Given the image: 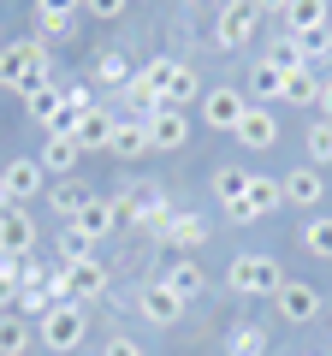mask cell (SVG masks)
Segmentation results:
<instances>
[{
	"label": "cell",
	"mask_w": 332,
	"mask_h": 356,
	"mask_svg": "<svg viewBox=\"0 0 332 356\" xmlns=\"http://www.w3.org/2000/svg\"><path fill=\"white\" fill-rule=\"evenodd\" d=\"M113 125H119V119H113V107H90V113H83V119H77V149H83V154H107V143H113Z\"/></svg>",
	"instance_id": "17"
},
{
	"label": "cell",
	"mask_w": 332,
	"mask_h": 356,
	"mask_svg": "<svg viewBox=\"0 0 332 356\" xmlns=\"http://www.w3.org/2000/svg\"><path fill=\"white\" fill-rule=\"evenodd\" d=\"M256 30H261V6H256V0H226L219 18H214V42H219V48H249Z\"/></svg>",
	"instance_id": "4"
},
{
	"label": "cell",
	"mask_w": 332,
	"mask_h": 356,
	"mask_svg": "<svg viewBox=\"0 0 332 356\" xmlns=\"http://www.w3.org/2000/svg\"><path fill=\"white\" fill-rule=\"evenodd\" d=\"M18 309V273H13V255H0V315Z\"/></svg>",
	"instance_id": "37"
},
{
	"label": "cell",
	"mask_w": 332,
	"mask_h": 356,
	"mask_svg": "<svg viewBox=\"0 0 332 356\" xmlns=\"http://www.w3.org/2000/svg\"><path fill=\"white\" fill-rule=\"evenodd\" d=\"M90 196H95V191H83L77 178H60V184H53V191H48V208H53V214L65 220V226H72V220L83 214V202H90Z\"/></svg>",
	"instance_id": "27"
},
{
	"label": "cell",
	"mask_w": 332,
	"mask_h": 356,
	"mask_svg": "<svg viewBox=\"0 0 332 356\" xmlns=\"http://www.w3.org/2000/svg\"><path fill=\"white\" fill-rule=\"evenodd\" d=\"M72 226L83 232V238H95V243H101L107 232L119 226V202H107V196H90V202H83V214H77Z\"/></svg>",
	"instance_id": "20"
},
{
	"label": "cell",
	"mask_w": 332,
	"mask_h": 356,
	"mask_svg": "<svg viewBox=\"0 0 332 356\" xmlns=\"http://www.w3.org/2000/svg\"><path fill=\"white\" fill-rule=\"evenodd\" d=\"M53 54H48V42H6L0 48V89H18V95H30V89H42V83H53Z\"/></svg>",
	"instance_id": "1"
},
{
	"label": "cell",
	"mask_w": 332,
	"mask_h": 356,
	"mask_svg": "<svg viewBox=\"0 0 332 356\" xmlns=\"http://www.w3.org/2000/svg\"><path fill=\"white\" fill-rule=\"evenodd\" d=\"M160 280L172 285V297H179L184 309H190L196 297L208 291V273H202V261H190V255H184V261H172V267H166V273H160Z\"/></svg>",
	"instance_id": "18"
},
{
	"label": "cell",
	"mask_w": 332,
	"mask_h": 356,
	"mask_svg": "<svg viewBox=\"0 0 332 356\" xmlns=\"http://www.w3.org/2000/svg\"><path fill=\"white\" fill-rule=\"evenodd\" d=\"M196 95H202V77H196L190 60H179L172 77H166V107H184V102H196Z\"/></svg>",
	"instance_id": "29"
},
{
	"label": "cell",
	"mask_w": 332,
	"mask_h": 356,
	"mask_svg": "<svg viewBox=\"0 0 332 356\" xmlns=\"http://www.w3.org/2000/svg\"><path fill=\"white\" fill-rule=\"evenodd\" d=\"M279 89H285V72L273 60L249 65V102H256V107H273V102H279Z\"/></svg>",
	"instance_id": "24"
},
{
	"label": "cell",
	"mask_w": 332,
	"mask_h": 356,
	"mask_svg": "<svg viewBox=\"0 0 332 356\" xmlns=\"http://www.w3.org/2000/svg\"><path fill=\"white\" fill-rule=\"evenodd\" d=\"M107 154H119V161H137V154H149V119H119L113 125V143H107Z\"/></svg>",
	"instance_id": "19"
},
{
	"label": "cell",
	"mask_w": 332,
	"mask_h": 356,
	"mask_svg": "<svg viewBox=\"0 0 332 356\" xmlns=\"http://www.w3.org/2000/svg\"><path fill=\"white\" fill-rule=\"evenodd\" d=\"M0 255H36V214L30 208H0Z\"/></svg>",
	"instance_id": "10"
},
{
	"label": "cell",
	"mask_w": 332,
	"mask_h": 356,
	"mask_svg": "<svg viewBox=\"0 0 332 356\" xmlns=\"http://www.w3.org/2000/svg\"><path fill=\"white\" fill-rule=\"evenodd\" d=\"M231 137H238V149H249V154L273 149V143H279V113H273V107H256V102H249V113L238 119V131H231Z\"/></svg>",
	"instance_id": "11"
},
{
	"label": "cell",
	"mask_w": 332,
	"mask_h": 356,
	"mask_svg": "<svg viewBox=\"0 0 332 356\" xmlns=\"http://www.w3.org/2000/svg\"><path fill=\"white\" fill-rule=\"evenodd\" d=\"M36 161H42V172L72 178V172H77V161H83V149H77V137H48V149H42Z\"/></svg>",
	"instance_id": "22"
},
{
	"label": "cell",
	"mask_w": 332,
	"mask_h": 356,
	"mask_svg": "<svg viewBox=\"0 0 332 356\" xmlns=\"http://www.w3.org/2000/svg\"><path fill=\"white\" fill-rule=\"evenodd\" d=\"M125 6H131V0H90L83 13H95L101 24H113V18H125Z\"/></svg>",
	"instance_id": "39"
},
{
	"label": "cell",
	"mask_w": 332,
	"mask_h": 356,
	"mask_svg": "<svg viewBox=\"0 0 332 356\" xmlns=\"http://www.w3.org/2000/svg\"><path fill=\"white\" fill-rule=\"evenodd\" d=\"M24 107H30L36 125H48V119L65 107V89H60V83H42V89H30V95H24Z\"/></svg>",
	"instance_id": "32"
},
{
	"label": "cell",
	"mask_w": 332,
	"mask_h": 356,
	"mask_svg": "<svg viewBox=\"0 0 332 356\" xmlns=\"http://www.w3.org/2000/svg\"><path fill=\"white\" fill-rule=\"evenodd\" d=\"M303 149H308V166H332V119H315L308 125Z\"/></svg>",
	"instance_id": "34"
},
{
	"label": "cell",
	"mask_w": 332,
	"mask_h": 356,
	"mask_svg": "<svg viewBox=\"0 0 332 356\" xmlns=\"http://www.w3.org/2000/svg\"><path fill=\"white\" fill-rule=\"evenodd\" d=\"M101 356H142V344L119 332V339H107V344H101Z\"/></svg>",
	"instance_id": "41"
},
{
	"label": "cell",
	"mask_w": 332,
	"mask_h": 356,
	"mask_svg": "<svg viewBox=\"0 0 332 356\" xmlns=\"http://www.w3.org/2000/svg\"><path fill=\"white\" fill-rule=\"evenodd\" d=\"M273 303H279V315L291 321V327H308V321L320 315V291L308 280H285L279 291H273Z\"/></svg>",
	"instance_id": "13"
},
{
	"label": "cell",
	"mask_w": 332,
	"mask_h": 356,
	"mask_svg": "<svg viewBox=\"0 0 332 356\" xmlns=\"http://www.w3.org/2000/svg\"><path fill=\"white\" fill-rule=\"evenodd\" d=\"M285 208V191H279V178H267V172H256L249 178V191H243V202L238 208H226L238 226H256V220H267V214H279Z\"/></svg>",
	"instance_id": "8"
},
{
	"label": "cell",
	"mask_w": 332,
	"mask_h": 356,
	"mask_svg": "<svg viewBox=\"0 0 332 356\" xmlns=\"http://www.w3.org/2000/svg\"><path fill=\"white\" fill-rule=\"evenodd\" d=\"M90 77H95L101 89H125L137 72H131V60H125L119 48H101V54H95V65H90Z\"/></svg>",
	"instance_id": "26"
},
{
	"label": "cell",
	"mask_w": 332,
	"mask_h": 356,
	"mask_svg": "<svg viewBox=\"0 0 332 356\" xmlns=\"http://www.w3.org/2000/svg\"><path fill=\"white\" fill-rule=\"evenodd\" d=\"M279 191H285V208H315V202H326V178H320V166L303 161L279 178Z\"/></svg>",
	"instance_id": "14"
},
{
	"label": "cell",
	"mask_w": 332,
	"mask_h": 356,
	"mask_svg": "<svg viewBox=\"0 0 332 356\" xmlns=\"http://www.w3.org/2000/svg\"><path fill=\"white\" fill-rule=\"evenodd\" d=\"M291 54H297L303 65L326 60V54H332V24H320V30H303V36H291Z\"/></svg>",
	"instance_id": "31"
},
{
	"label": "cell",
	"mask_w": 332,
	"mask_h": 356,
	"mask_svg": "<svg viewBox=\"0 0 332 356\" xmlns=\"http://www.w3.org/2000/svg\"><path fill=\"white\" fill-rule=\"evenodd\" d=\"M249 113V95L243 89H231V83H214V89H202V125L208 131H238V119Z\"/></svg>",
	"instance_id": "5"
},
{
	"label": "cell",
	"mask_w": 332,
	"mask_h": 356,
	"mask_svg": "<svg viewBox=\"0 0 332 356\" xmlns=\"http://www.w3.org/2000/svg\"><path fill=\"white\" fill-rule=\"evenodd\" d=\"M303 250L320 255V261H332V220H326V214H315V220L303 226Z\"/></svg>",
	"instance_id": "35"
},
{
	"label": "cell",
	"mask_w": 332,
	"mask_h": 356,
	"mask_svg": "<svg viewBox=\"0 0 332 356\" xmlns=\"http://www.w3.org/2000/svg\"><path fill=\"white\" fill-rule=\"evenodd\" d=\"M0 184H6V202H13V208H24V202H36V196L48 191V172H42V161H36V154H18V161H6V166H0Z\"/></svg>",
	"instance_id": "7"
},
{
	"label": "cell",
	"mask_w": 332,
	"mask_h": 356,
	"mask_svg": "<svg viewBox=\"0 0 332 356\" xmlns=\"http://www.w3.org/2000/svg\"><path fill=\"white\" fill-rule=\"evenodd\" d=\"M226 285H231V297H273L285 285V267L273 261V255L249 250V255H238V261L226 267Z\"/></svg>",
	"instance_id": "2"
},
{
	"label": "cell",
	"mask_w": 332,
	"mask_h": 356,
	"mask_svg": "<svg viewBox=\"0 0 332 356\" xmlns=\"http://www.w3.org/2000/svg\"><path fill=\"white\" fill-rule=\"evenodd\" d=\"M60 280H65V291H72V303H90V297L107 291V267L95 261V255H83V261H65L60 267Z\"/></svg>",
	"instance_id": "15"
},
{
	"label": "cell",
	"mask_w": 332,
	"mask_h": 356,
	"mask_svg": "<svg viewBox=\"0 0 332 356\" xmlns=\"http://www.w3.org/2000/svg\"><path fill=\"white\" fill-rule=\"evenodd\" d=\"M261 13H285V6H291V0H256Z\"/></svg>",
	"instance_id": "43"
},
{
	"label": "cell",
	"mask_w": 332,
	"mask_h": 356,
	"mask_svg": "<svg viewBox=\"0 0 332 356\" xmlns=\"http://www.w3.org/2000/svg\"><path fill=\"white\" fill-rule=\"evenodd\" d=\"M77 36V13L65 0H36V42H72Z\"/></svg>",
	"instance_id": "16"
},
{
	"label": "cell",
	"mask_w": 332,
	"mask_h": 356,
	"mask_svg": "<svg viewBox=\"0 0 332 356\" xmlns=\"http://www.w3.org/2000/svg\"><path fill=\"white\" fill-rule=\"evenodd\" d=\"M77 119H83V113H72V107H60V113L48 119V137H77Z\"/></svg>",
	"instance_id": "38"
},
{
	"label": "cell",
	"mask_w": 332,
	"mask_h": 356,
	"mask_svg": "<svg viewBox=\"0 0 332 356\" xmlns=\"http://www.w3.org/2000/svg\"><path fill=\"white\" fill-rule=\"evenodd\" d=\"M249 178H256L249 166H214V196H219L226 208H238L243 191H249Z\"/></svg>",
	"instance_id": "30"
},
{
	"label": "cell",
	"mask_w": 332,
	"mask_h": 356,
	"mask_svg": "<svg viewBox=\"0 0 332 356\" xmlns=\"http://www.w3.org/2000/svg\"><path fill=\"white\" fill-rule=\"evenodd\" d=\"M30 344H36V327H30L18 309H13V315H0V356H24Z\"/></svg>",
	"instance_id": "28"
},
{
	"label": "cell",
	"mask_w": 332,
	"mask_h": 356,
	"mask_svg": "<svg viewBox=\"0 0 332 356\" xmlns=\"http://www.w3.org/2000/svg\"><path fill=\"white\" fill-rule=\"evenodd\" d=\"M137 315L149 321V327H179L184 303L172 297V285H166V280H154V285H142V291H137Z\"/></svg>",
	"instance_id": "12"
},
{
	"label": "cell",
	"mask_w": 332,
	"mask_h": 356,
	"mask_svg": "<svg viewBox=\"0 0 332 356\" xmlns=\"http://www.w3.org/2000/svg\"><path fill=\"white\" fill-rule=\"evenodd\" d=\"M160 238L172 243V250H196V243H208V220L202 214H172L160 226Z\"/></svg>",
	"instance_id": "25"
},
{
	"label": "cell",
	"mask_w": 332,
	"mask_h": 356,
	"mask_svg": "<svg viewBox=\"0 0 332 356\" xmlns=\"http://www.w3.org/2000/svg\"><path fill=\"white\" fill-rule=\"evenodd\" d=\"M119 220H137V226H154V232H160L166 220H172L166 191H160V184H131V191H119Z\"/></svg>",
	"instance_id": "6"
},
{
	"label": "cell",
	"mask_w": 332,
	"mask_h": 356,
	"mask_svg": "<svg viewBox=\"0 0 332 356\" xmlns=\"http://www.w3.org/2000/svg\"><path fill=\"white\" fill-rule=\"evenodd\" d=\"M226 356H267V327H231Z\"/></svg>",
	"instance_id": "33"
},
{
	"label": "cell",
	"mask_w": 332,
	"mask_h": 356,
	"mask_svg": "<svg viewBox=\"0 0 332 356\" xmlns=\"http://www.w3.org/2000/svg\"><path fill=\"white\" fill-rule=\"evenodd\" d=\"M0 208H13V202H6V184H0Z\"/></svg>",
	"instance_id": "45"
},
{
	"label": "cell",
	"mask_w": 332,
	"mask_h": 356,
	"mask_svg": "<svg viewBox=\"0 0 332 356\" xmlns=\"http://www.w3.org/2000/svg\"><path fill=\"white\" fill-rule=\"evenodd\" d=\"M83 332H90V309L83 303H53L48 315L36 321V344H48V350H77L83 344Z\"/></svg>",
	"instance_id": "3"
},
{
	"label": "cell",
	"mask_w": 332,
	"mask_h": 356,
	"mask_svg": "<svg viewBox=\"0 0 332 356\" xmlns=\"http://www.w3.org/2000/svg\"><path fill=\"white\" fill-rule=\"evenodd\" d=\"M65 107H72V113H90V107H95V89L90 83H72V89H65Z\"/></svg>",
	"instance_id": "40"
},
{
	"label": "cell",
	"mask_w": 332,
	"mask_h": 356,
	"mask_svg": "<svg viewBox=\"0 0 332 356\" xmlns=\"http://www.w3.org/2000/svg\"><path fill=\"white\" fill-rule=\"evenodd\" d=\"M315 107H320V119H332V77L320 83V102H315Z\"/></svg>",
	"instance_id": "42"
},
{
	"label": "cell",
	"mask_w": 332,
	"mask_h": 356,
	"mask_svg": "<svg viewBox=\"0 0 332 356\" xmlns=\"http://www.w3.org/2000/svg\"><path fill=\"white\" fill-rule=\"evenodd\" d=\"M65 6H72V13H83V6H90V0H65Z\"/></svg>",
	"instance_id": "44"
},
{
	"label": "cell",
	"mask_w": 332,
	"mask_h": 356,
	"mask_svg": "<svg viewBox=\"0 0 332 356\" xmlns=\"http://www.w3.org/2000/svg\"><path fill=\"white\" fill-rule=\"evenodd\" d=\"M332 24V0H291L285 6V36H303V30Z\"/></svg>",
	"instance_id": "21"
},
{
	"label": "cell",
	"mask_w": 332,
	"mask_h": 356,
	"mask_svg": "<svg viewBox=\"0 0 332 356\" xmlns=\"http://www.w3.org/2000/svg\"><path fill=\"white\" fill-rule=\"evenodd\" d=\"M184 143H190V119H184V107H154L149 113V154H179Z\"/></svg>",
	"instance_id": "9"
},
{
	"label": "cell",
	"mask_w": 332,
	"mask_h": 356,
	"mask_svg": "<svg viewBox=\"0 0 332 356\" xmlns=\"http://www.w3.org/2000/svg\"><path fill=\"white\" fill-rule=\"evenodd\" d=\"M279 102H291V107H315V102H320V77H315V65H291V72H285Z\"/></svg>",
	"instance_id": "23"
},
{
	"label": "cell",
	"mask_w": 332,
	"mask_h": 356,
	"mask_svg": "<svg viewBox=\"0 0 332 356\" xmlns=\"http://www.w3.org/2000/svg\"><path fill=\"white\" fill-rule=\"evenodd\" d=\"M53 250H60V261H83V255H95V238H83V232H77V226H65Z\"/></svg>",
	"instance_id": "36"
}]
</instances>
